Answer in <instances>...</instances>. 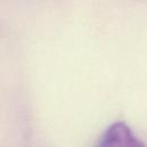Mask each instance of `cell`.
Instances as JSON below:
<instances>
[{
  "label": "cell",
  "mask_w": 147,
  "mask_h": 147,
  "mask_svg": "<svg viewBox=\"0 0 147 147\" xmlns=\"http://www.w3.org/2000/svg\"><path fill=\"white\" fill-rule=\"evenodd\" d=\"M95 147H147L124 122H115L101 134Z\"/></svg>",
  "instance_id": "6da1fadb"
}]
</instances>
